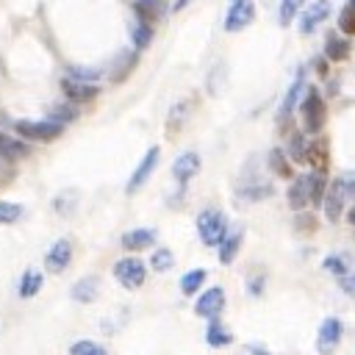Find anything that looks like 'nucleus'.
<instances>
[{
	"label": "nucleus",
	"mask_w": 355,
	"mask_h": 355,
	"mask_svg": "<svg viewBox=\"0 0 355 355\" xmlns=\"http://www.w3.org/2000/svg\"><path fill=\"white\" fill-rule=\"evenodd\" d=\"M324 189H327V183H324V175H322V172L294 175V178H291V186H288V191H286L288 208H291V211H302V208L311 205V202L319 205Z\"/></svg>",
	"instance_id": "nucleus-1"
},
{
	"label": "nucleus",
	"mask_w": 355,
	"mask_h": 355,
	"mask_svg": "<svg viewBox=\"0 0 355 355\" xmlns=\"http://www.w3.org/2000/svg\"><path fill=\"white\" fill-rule=\"evenodd\" d=\"M349 200H352V175H341L322 194V205H324L327 222H338L344 208L349 205Z\"/></svg>",
	"instance_id": "nucleus-2"
},
{
	"label": "nucleus",
	"mask_w": 355,
	"mask_h": 355,
	"mask_svg": "<svg viewBox=\"0 0 355 355\" xmlns=\"http://www.w3.org/2000/svg\"><path fill=\"white\" fill-rule=\"evenodd\" d=\"M300 114H302V128L308 136H316L324 128L327 108H324V100H322L316 86H305L302 100H300Z\"/></svg>",
	"instance_id": "nucleus-3"
},
{
	"label": "nucleus",
	"mask_w": 355,
	"mask_h": 355,
	"mask_svg": "<svg viewBox=\"0 0 355 355\" xmlns=\"http://www.w3.org/2000/svg\"><path fill=\"white\" fill-rule=\"evenodd\" d=\"M194 227H197V236L205 247H216L227 236V216L216 208H205V211L197 214Z\"/></svg>",
	"instance_id": "nucleus-4"
},
{
	"label": "nucleus",
	"mask_w": 355,
	"mask_h": 355,
	"mask_svg": "<svg viewBox=\"0 0 355 355\" xmlns=\"http://www.w3.org/2000/svg\"><path fill=\"white\" fill-rule=\"evenodd\" d=\"M114 277L119 280L122 288L136 291V288H141L144 280H147V266H144L136 255H128V258H119V261L114 263Z\"/></svg>",
	"instance_id": "nucleus-5"
},
{
	"label": "nucleus",
	"mask_w": 355,
	"mask_h": 355,
	"mask_svg": "<svg viewBox=\"0 0 355 355\" xmlns=\"http://www.w3.org/2000/svg\"><path fill=\"white\" fill-rule=\"evenodd\" d=\"M14 130L22 139H31V141H53V139H58L64 133V128L50 122V119H17Z\"/></svg>",
	"instance_id": "nucleus-6"
},
{
	"label": "nucleus",
	"mask_w": 355,
	"mask_h": 355,
	"mask_svg": "<svg viewBox=\"0 0 355 355\" xmlns=\"http://www.w3.org/2000/svg\"><path fill=\"white\" fill-rule=\"evenodd\" d=\"M341 338H344V322H341L338 316L322 319L319 333H316V352H319V355H333V352L338 349Z\"/></svg>",
	"instance_id": "nucleus-7"
},
{
	"label": "nucleus",
	"mask_w": 355,
	"mask_h": 355,
	"mask_svg": "<svg viewBox=\"0 0 355 355\" xmlns=\"http://www.w3.org/2000/svg\"><path fill=\"white\" fill-rule=\"evenodd\" d=\"M158 161H161V147L158 144H153L147 153H144V158L136 164V169H133V175H130V180L125 183V194H136L147 180H150V175L155 172V166H158Z\"/></svg>",
	"instance_id": "nucleus-8"
},
{
	"label": "nucleus",
	"mask_w": 355,
	"mask_h": 355,
	"mask_svg": "<svg viewBox=\"0 0 355 355\" xmlns=\"http://www.w3.org/2000/svg\"><path fill=\"white\" fill-rule=\"evenodd\" d=\"M252 19H255V3H252V0H233L230 8H227V14H225L222 28H225L227 33H239V31H244Z\"/></svg>",
	"instance_id": "nucleus-9"
},
{
	"label": "nucleus",
	"mask_w": 355,
	"mask_h": 355,
	"mask_svg": "<svg viewBox=\"0 0 355 355\" xmlns=\"http://www.w3.org/2000/svg\"><path fill=\"white\" fill-rule=\"evenodd\" d=\"M225 302H227L225 288H222V286H211V288H205V291L197 297L194 313H197V316H205V319H216V316L225 311Z\"/></svg>",
	"instance_id": "nucleus-10"
},
{
	"label": "nucleus",
	"mask_w": 355,
	"mask_h": 355,
	"mask_svg": "<svg viewBox=\"0 0 355 355\" xmlns=\"http://www.w3.org/2000/svg\"><path fill=\"white\" fill-rule=\"evenodd\" d=\"M302 92H305V69H297V78H294V83L288 86V92L283 94L280 108H277V125H280V128L288 125V119H291V114H294V108H297Z\"/></svg>",
	"instance_id": "nucleus-11"
},
{
	"label": "nucleus",
	"mask_w": 355,
	"mask_h": 355,
	"mask_svg": "<svg viewBox=\"0 0 355 355\" xmlns=\"http://www.w3.org/2000/svg\"><path fill=\"white\" fill-rule=\"evenodd\" d=\"M330 11H333L330 0H311L302 8V14H300V33L302 36H311L319 28V22H324L330 17Z\"/></svg>",
	"instance_id": "nucleus-12"
},
{
	"label": "nucleus",
	"mask_w": 355,
	"mask_h": 355,
	"mask_svg": "<svg viewBox=\"0 0 355 355\" xmlns=\"http://www.w3.org/2000/svg\"><path fill=\"white\" fill-rule=\"evenodd\" d=\"M197 172H200V155H197L194 150H186V153H180V155L172 161V178H175V183H178L180 189H186L189 180H191Z\"/></svg>",
	"instance_id": "nucleus-13"
},
{
	"label": "nucleus",
	"mask_w": 355,
	"mask_h": 355,
	"mask_svg": "<svg viewBox=\"0 0 355 355\" xmlns=\"http://www.w3.org/2000/svg\"><path fill=\"white\" fill-rule=\"evenodd\" d=\"M69 261H72V241L69 239H58L44 255V269L53 272V275H61L69 266Z\"/></svg>",
	"instance_id": "nucleus-14"
},
{
	"label": "nucleus",
	"mask_w": 355,
	"mask_h": 355,
	"mask_svg": "<svg viewBox=\"0 0 355 355\" xmlns=\"http://www.w3.org/2000/svg\"><path fill=\"white\" fill-rule=\"evenodd\" d=\"M69 294H72L75 302H80V305H92V302L100 297V277L86 275V277L75 280L72 288H69Z\"/></svg>",
	"instance_id": "nucleus-15"
},
{
	"label": "nucleus",
	"mask_w": 355,
	"mask_h": 355,
	"mask_svg": "<svg viewBox=\"0 0 355 355\" xmlns=\"http://www.w3.org/2000/svg\"><path fill=\"white\" fill-rule=\"evenodd\" d=\"M155 230L153 227H133V230H128V233H122V247L128 250V252H139V250H147V247H153L155 244Z\"/></svg>",
	"instance_id": "nucleus-16"
},
{
	"label": "nucleus",
	"mask_w": 355,
	"mask_h": 355,
	"mask_svg": "<svg viewBox=\"0 0 355 355\" xmlns=\"http://www.w3.org/2000/svg\"><path fill=\"white\" fill-rule=\"evenodd\" d=\"M61 89H64L67 100H72V103H89L100 92L94 83H83V80H72V78H64L61 80Z\"/></svg>",
	"instance_id": "nucleus-17"
},
{
	"label": "nucleus",
	"mask_w": 355,
	"mask_h": 355,
	"mask_svg": "<svg viewBox=\"0 0 355 355\" xmlns=\"http://www.w3.org/2000/svg\"><path fill=\"white\" fill-rule=\"evenodd\" d=\"M349 53H352V42L349 39H341V36H336V33H327V39H324V55H327V61H347L349 58Z\"/></svg>",
	"instance_id": "nucleus-18"
},
{
	"label": "nucleus",
	"mask_w": 355,
	"mask_h": 355,
	"mask_svg": "<svg viewBox=\"0 0 355 355\" xmlns=\"http://www.w3.org/2000/svg\"><path fill=\"white\" fill-rule=\"evenodd\" d=\"M205 341H208V347L219 349V347L233 344V333H230V327H227V324H222L219 319H208V327H205Z\"/></svg>",
	"instance_id": "nucleus-19"
},
{
	"label": "nucleus",
	"mask_w": 355,
	"mask_h": 355,
	"mask_svg": "<svg viewBox=\"0 0 355 355\" xmlns=\"http://www.w3.org/2000/svg\"><path fill=\"white\" fill-rule=\"evenodd\" d=\"M305 161H311L313 164V172H327V164H330V158H327V141L324 139H313V141H308V153H305Z\"/></svg>",
	"instance_id": "nucleus-20"
},
{
	"label": "nucleus",
	"mask_w": 355,
	"mask_h": 355,
	"mask_svg": "<svg viewBox=\"0 0 355 355\" xmlns=\"http://www.w3.org/2000/svg\"><path fill=\"white\" fill-rule=\"evenodd\" d=\"M239 250H241V233L236 230V233H227L219 244H216V258H219V263H233L236 261V255H239Z\"/></svg>",
	"instance_id": "nucleus-21"
},
{
	"label": "nucleus",
	"mask_w": 355,
	"mask_h": 355,
	"mask_svg": "<svg viewBox=\"0 0 355 355\" xmlns=\"http://www.w3.org/2000/svg\"><path fill=\"white\" fill-rule=\"evenodd\" d=\"M42 283H44L42 272H36V269H25V272H22V277H19L17 294H19L22 300H31V297H36V294H39Z\"/></svg>",
	"instance_id": "nucleus-22"
},
{
	"label": "nucleus",
	"mask_w": 355,
	"mask_h": 355,
	"mask_svg": "<svg viewBox=\"0 0 355 355\" xmlns=\"http://www.w3.org/2000/svg\"><path fill=\"white\" fill-rule=\"evenodd\" d=\"M0 155H3V158H8V161H17V158H28V155H31V147H28L25 141H19V139H11V136H6V133L0 130Z\"/></svg>",
	"instance_id": "nucleus-23"
},
{
	"label": "nucleus",
	"mask_w": 355,
	"mask_h": 355,
	"mask_svg": "<svg viewBox=\"0 0 355 355\" xmlns=\"http://www.w3.org/2000/svg\"><path fill=\"white\" fill-rule=\"evenodd\" d=\"M189 108H191V100H180V103L172 105L169 119H166V133L169 136H178V128H183V122L189 119Z\"/></svg>",
	"instance_id": "nucleus-24"
},
{
	"label": "nucleus",
	"mask_w": 355,
	"mask_h": 355,
	"mask_svg": "<svg viewBox=\"0 0 355 355\" xmlns=\"http://www.w3.org/2000/svg\"><path fill=\"white\" fill-rule=\"evenodd\" d=\"M266 164H269V169H272L277 178H294V175H291V161L286 158V153H283L280 147L269 150V158H266Z\"/></svg>",
	"instance_id": "nucleus-25"
},
{
	"label": "nucleus",
	"mask_w": 355,
	"mask_h": 355,
	"mask_svg": "<svg viewBox=\"0 0 355 355\" xmlns=\"http://www.w3.org/2000/svg\"><path fill=\"white\" fill-rule=\"evenodd\" d=\"M205 280H208V272H205V269H191V272H186V275L180 277V291H183L186 297H191V294H197V291L202 288Z\"/></svg>",
	"instance_id": "nucleus-26"
},
{
	"label": "nucleus",
	"mask_w": 355,
	"mask_h": 355,
	"mask_svg": "<svg viewBox=\"0 0 355 355\" xmlns=\"http://www.w3.org/2000/svg\"><path fill=\"white\" fill-rule=\"evenodd\" d=\"M47 119L64 128L67 122L78 119V111H75V105H72V103H55V105H50V111H47Z\"/></svg>",
	"instance_id": "nucleus-27"
},
{
	"label": "nucleus",
	"mask_w": 355,
	"mask_h": 355,
	"mask_svg": "<svg viewBox=\"0 0 355 355\" xmlns=\"http://www.w3.org/2000/svg\"><path fill=\"white\" fill-rule=\"evenodd\" d=\"M133 11H136V19L144 22V25H153L158 19V14H161L158 0H136L133 3Z\"/></svg>",
	"instance_id": "nucleus-28"
},
{
	"label": "nucleus",
	"mask_w": 355,
	"mask_h": 355,
	"mask_svg": "<svg viewBox=\"0 0 355 355\" xmlns=\"http://www.w3.org/2000/svg\"><path fill=\"white\" fill-rule=\"evenodd\" d=\"M322 266H324L327 275H336V277H344L347 272H352V269H349V261H347L344 252H330V255L322 261Z\"/></svg>",
	"instance_id": "nucleus-29"
},
{
	"label": "nucleus",
	"mask_w": 355,
	"mask_h": 355,
	"mask_svg": "<svg viewBox=\"0 0 355 355\" xmlns=\"http://www.w3.org/2000/svg\"><path fill=\"white\" fill-rule=\"evenodd\" d=\"M130 39H133V47L136 50H144L150 42H153V25H144V22H130Z\"/></svg>",
	"instance_id": "nucleus-30"
},
{
	"label": "nucleus",
	"mask_w": 355,
	"mask_h": 355,
	"mask_svg": "<svg viewBox=\"0 0 355 355\" xmlns=\"http://www.w3.org/2000/svg\"><path fill=\"white\" fill-rule=\"evenodd\" d=\"M305 153H308V141H305V136L302 133H291V139H288V150H286V158L288 161H305Z\"/></svg>",
	"instance_id": "nucleus-31"
},
{
	"label": "nucleus",
	"mask_w": 355,
	"mask_h": 355,
	"mask_svg": "<svg viewBox=\"0 0 355 355\" xmlns=\"http://www.w3.org/2000/svg\"><path fill=\"white\" fill-rule=\"evenodd\" d=\"M352 11H355V0H347L344 8H341V14H338V31H341L347 39L355 33V17H352Z\"/></svg>",
	"instance_id": "nucleus-32"
},
{
	"label": "nucleus",
	"mask_w": 355,
	"mask_h": 355,
	"mask_svg": "<svg viewBox=\"0 0 355 355\" xmlns=\"http://www.w3.org/2000/svg\"><path fill=\"white\" fill-rule=\"evenodd\" d=\"M25 214V208L19 202H8V200H0V225H14L19 222Z\"/></svg>",
	"instance_id": "nucleus-33"
},
{
	"label": "nucleus",
	"mask_w": 355,
	"mask_h": 355,
	"mask_svg": "<svg viewBox=\"0 0 355 355\" xmlns=\"http://www.w3.org/2000/svg\"><path fill=\"white\" fill-rule=\"evenodd\" d=\"M69 355H108V349L103 344L92 341V338H80L69 347Z\"/></svg>",
	"instance_id": "nucleus-34"
},
{
	"label": "nucleus",
	"mask_w": 355,
	"mask_h": 355,
	"mask_svg": "<svg viewBox=\"0 0 355 355\" xmlns=\"http://www.w3.org/2000/svg\"><path fill=\"white\" fill-rule=\"evenodd\" d=\"M150 266H153L155 272H169V269L175 266V255H172V250L158 247V250L153 252V258H150Z\"/></svg>",
	"instance_id": "nucleus-35"
},
{
	"label": "nucleus",
	"mask_w": 355,
	"mask_h": 355,
	"mask_svg": "<svg viewBox=\"0 0 355 355\" xmlns=\"http://www.w3.org/2000/svg\"><path fill=\"white\" fill-rule=\"evenodd\" d=\"M305 6V0H280V11H277V17H280V25L283 28H288L291 25V19L300 14V8Z\"/></svg>",
	"instance_id": "nucleus-36"
},
{
	"label": "nucleus",
	"mask_w": 355,
	"mask_h": 355,
	"mask_svg": "<svg viewBox=\"0 0 355 355\" xmlns=\"http://www.w3.org/2000/svg\"><path fill=\"white\" fill-rule=\"evenodd\" d=\"M75 205H78V191H61L58 197H55V202H53V208L58 211V214H69V211H75Z\"/></svg>",
	"instance_id": "nucleus-37"
},
{
	"label": "nucleus",
	"mask_w": 355,
	"mask_h": 355,
	"mask_svg": "<svg viewBox=\"0 0 355 355\" xmlns=\"http://www.w3.org/2000/svg\"><path fill=\"white\" fill-rule=\"evenodd\" d=\"M100 75H103L100 67H92V69H89V67H78V64L69 67V78H72V80H83V83H89V80H97Z\"/></svg>",
	"instance_id": "nucleus-38"
},
{
	"label": "nucleus",
	"mask_w": 355,
	"mask_h": 355,
	"mask_svg": "<svg viewBox=\"0 0 355 355\" xmlns=\"http://www.w3.org/2000/svg\"><path fill=\"white\" fill-rule=\"evenodd\" d=\"M239 197H244L247 202H258V200H263V197H272V186H252V189L239 191Z\"/></svg>",
	"instance_id": "nucleus-39"
},
{
	"label": "nucleus",
	"mask_w": 355,
	"mask_h": 355,
	"mask_svg": "<svg viewBox=\"0 0 355 355\" xmlns=\"http://www.w3.org/2000/svg\"><path fill=\"white\" fill-rule=\"evenodd\" d=\"M263 283H266V277L258 272V275H252V277L247 280V291H250L252 297H261V294H263Z\"/></svg>",
	"instance_id": "nucleus-40"
},
{
	"label": "nucleus",
	"mask_w": 355,
	"mask_h": 355,
	"mask_svg": "<svg viewBox=\"0 0 355 355\" xmlns=\"http://www.w3.org/2000/svg\"><path fill=\"white\" fill-rule=\"evenodd\" d=\"M241 355H272L266 347H261V344H247L244 349H241Z\"/></svg>",
	"instance_id": "nucleus-41"
},
{
	"label": "nucleus",
	"mask_w": 355,
	"mask_h": 355,
	"mask_svg": "<svg viewBox=\"0 0 355 355\" xmlns=\"http://www.w3.org/2000/svg\"><path fill=\"white\" fill-rule=\"evenodd\" d=\"M338 280H341V291H344V294H352V272H347V275L338 277Z\"/></svg>",
	"instance_id": "nucleus-42"
},
{
	"label": "nucleus",
	"mask_w": 355,
	"mask_h": 355,
	"mask_svg": "<svg viewBox=\"0 0 355 355\" xmlns=\"http://www.w3.org/2000/svg\"><path fill=\"white\" fill-rule=\"evenodd\" d=\"M189 3H191V0H175V3H172V11H180V8H186Z\"/></svg>",
	"instance_id": "nucleus-43"
},
{
	"label": "nucleus",
	"mask_w": 355,
	"mask_h": 355,
	"mask_svg": "<svg viewBox=\"0 0 355 355\" xmlns=\"http://www.w3.org/2000/svg\"><path fill=\"white\" fill-rule=\"evenodd\" d=\"M230 3H233V0H230Z\"/></svg>",
	"instance_id": "nucleus-44"
}]
</instances>
